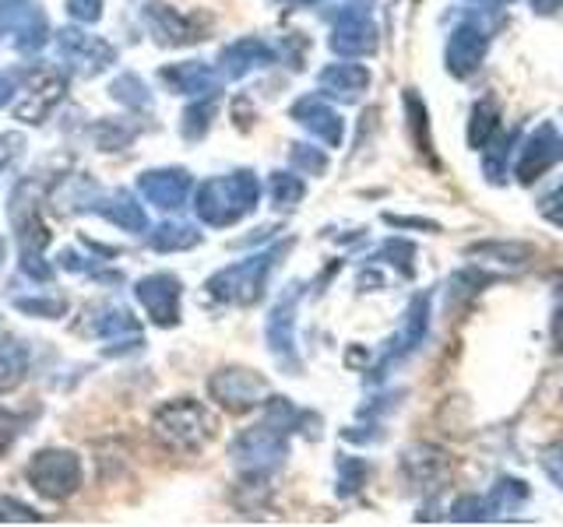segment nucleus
Masks as SVG:
<instances>
[{
  "instance_id": "nucleus-1",
  "label": "nucleus",
  "mask_w": 563,
  "mask_h": 527,
  "mask_svg": "<svg viewBox=\"0 0 563 527\" xmlns=\"http://www.w3.org/2000/svg\"><path fill=\"white\" fill-rule=\"evenodd\" d=\"M254 204H257V180L251 172H236V176H225V180L205 183L198 211L211 225H229L243 218Z\"/></svg>"
},
{
  "instance_id": "nucleus-2",
  "label": "nucleus",
  "mask_w": 563,
  "mask_h": 527,
  "mask_svg": "<svg viewBox=\"0 0 563 527\" xmlns=\"http://www.w3.org/2000/svg\"><path fill=\"white\" fill-rule=\"evenodd\" d=\"M211 429H216V422H211V415L201 408V404H194V401L166 404V408L158 412V418H155V433L163 436L169 447H176V450H198V447H205Z\"/></svg>"
},
{
  "instance_id": "nucleus-3",
  "label": "nucleus",
  "mask_w": 563,
  "mask_h": 527,
  "mask_svg": "<svg viewBox=\"0 0 563 527\" xmlns=\"http://www.w3.org/2000/svg\"><path fill=\"white\" fill-rule=\"evenodd\" d=\"M489 49V25H483V18H468L465 25H457L448 40V70L454 78H468L479 70V64L486 60Z\"/></svg>"
},
{
  "instance_id": "nucleus-4",
  "label": "nucleus",
  "mask_w": 563,
  "mask_h": 527,
  "mask_svg": "<svg viewBox=\"0 0 563 527\" xmlns=\"http://www.w3.org/2000/svg\"><path fill=\"white\" fill-rule=\"evenodd\" d=\"M286 250V246H278L275 254H261L254 260H243L236 268H225L216 281H211V292L222 295V299H233V303H254L261 295V285H264V274L272 271L275 257Z\"/></svg>"
},
{
  "instance_id": "nucleus-5",
  "label": "nucleus",
  "mask_w": 563,
  "mask_h": 527,
  "mask_svg": "<svg viewBox=\"0 0 563 527\" xmlns=\"http://www.w3.org/2000/svg\"><path fill=\"white\" fill-rule=\"evenodd\" d=\"M331 49L342 53V57H363V53L377 49V25L369 22L366 4H345L339 14H334Z\"/></svg>"
},
{
  "instance_id": "nucleus-6",
  "label": "nucleus",
  "mask_w": 563,
  "mask_h": 527,
  "mask_svg": "<svg viewBox=\"0 0 563 527\" xmlns=\"http://www.w3.org/2000/svg\"><path fill=\"white\" fill-rule=\"evenodd\" d=\"M427 327H430V295L422 292V295L412 299V306H409V313H405L401 327L395 330V338L387 341L384 356H380V362H377V369H374V380H380V377H384V369H391V366L401 362L405 356H412V351L419 348V341L427 338Z\"/></svg>"
},
{
  "instance_id": "nucleus-7",
  "label": "nucleus",
  "mask_w": 563,
  "mask_h": 527,
  "mask_svg": "<svg viewBox=\"0 0 563 527\" xmlns=\"http://www.w3.org/2000/svg\"><path fill=\"white\" fill-rule=\"evenodd\" d=\"M556 158H563V141H560V131L553 123H539V127L528 134L525 148L518 155V166H515V176L518 183H536L539 176H545L553 169Z\"/></svg>"
},
{
  "instance_id": "nucleus-8",
  "label": "nucleus",
  "mask_w": 563,
  "mask_h": 527,
  "mask_svg": "<svg viewBox=\"0 0 563 527\" xmlns=\"http://www.w3.org/2000/svg\"><path fill=\"white\" fill-rule=\"evenodd\" d=\"M401 468H405V474H409V482L416 489H444V482L451 479L448 453L440 447H430V444H416V447L405 450Z\"/></svg>"
},
{
  "instance_id": "nucleus-9",
  "label": "nucleus",
  "mask_w": 563,
  "mask_h": 527,
  "mask_svg": "<svg viewBox=\"0 0 563 527\" xmlns=\"http://www.w3.org/2000/svg\"><path fill=\"white\" fill-rule=\"evenodd\" d=\"M29 474H32V482L40 485V492H46V496H53V500L67 496V492L75 489L81 479L78 461L70 453H40L32 461Z\"/></svg>"
},
{
  "instance_id": "nucleus-10",
  "label": "nucleus",
  "mask_w": 563,
  "mask_h": 527,
  "mask_svg": "<svg viewBox=\"0 0 563 527\" xmlns=\"http://www.w3.org/2000/svg\"><path fill=\"white\" fill-rule=\"evenodd\" d=\"M211 394H216V401H222L225 408L246 412V408H254L257 397L264 394V380L251 373V369H225V373L211 380Z\"/></svg>"
},
{
  "instance_id": "nucleus-11",
  "label": "nucleus",
  "mask_w": 563,
  "mask_h": 527,
  "mask_svg": "<svg viewBox=\"0 0 563 527\" xmlns=\"http://www.w3.org/2000/svg\"><path fill=\"white\" fill-rule=\"evenodd\" d=\"M292 116L303 123V127L310 131V134H317L324 141V145H342V134H345V127H342V116L331 110V105L324 102V99H317V96H307V99H299L296 105H292Z\"/></svg>"
},
{
  "instance_id": "nucleus-12",
  "label": "nucleus",
  "mask_w": 563,
  "mask_h": 527,
  "mask_svg": "<svg viewBox=\"0 0 563 527\" xmlns=\"http://www.w3.org/2000/svg\"><path fill=\"white\" fill-rule=\"evenodd\" d=\"M369 85V70L360 67V64H331L321 70V88L339 99H356L363 88Z\"/></svg>"
},
{
  "instance_id": "nucleus-13",
  "label": "nucleus",
  "mask_w": 563,
  "mask_h": 527,
  "mask_svg": "<svg viewBox=\"0 0 563 527\" xmlns=\"http://www.w3.org/2000/svg\"><path fill=\"white\" fill-rule=\"evenodd\" d=\"M176 295H180V285L173 278H152L141 285V299H145V306L155 313L158 324H169L176 316Z\"/></svg>"
},
{
  "instance_id": "nucleus-14",
  "label": "nucleus",
  "mask_w": 563,
  "mask_h": 527,
  "mask_svg": "<svg viewBox=\"0 0 563 527\" xmlns=\"http://www.w3.org/2000/svg\"><path fill=\"white\" fill-rule=\"evenodd\" d=\"M500 131V110L493 99H479L472 105V120H468V145L472 148H486Z\"/></svg>"
},
{
  "instance_id": "nucleus-15",
  "label": "nucleus",
  "mask_w": 563,
  "mask_h": 527,
  "mask_svg": "<svg viewBox=\"0 0 563 527\" xmlns=\"http://www.w3.org/2000/svg\"><path fill=\"white\" fill-rule=\"evenodd\" d=\"M486 503H489L493 520H497V517H507V514H515V509H521V506L528 503V485L518 482V479H500L497 485L489 489Z\"/></svg>"
},
{
  "instance_id": "nucleus-16",
  "label": "nucleus",
  "mask_w": 563,
  "mask_h": 527,
  "mask_svg": "<svg viewBox=\"0 0 563 527\" xmlns=\"http://www.w3.org/2000/svg\"><path fill=\"white\" fill-rule=\"evenodd\" d=\"M222 60H225V70H229V75L240 78V75H246L251 67L268 64V60H272V49L264 46V43H257V40H243V43H236V46H229Z\"/></svg>"
},
{
  "instance_id": "nucleus-17",
  "label": "nucleus",
  "mask_w": 563,
  "mask_h": 527,
  "mask_svg": "<svg viewBox=\"0 0 563 527\" xmlns=\"http://www.w3.org/2000/svg\"><path fill=\"white\" fill-rule=\"evenodd\" d=\"M145 187V193L163 208H173L184 201V190H187V176L184 172H155L152 180L141 183Z\"/></svg>"
},
{
  "instance_id": "nucleus-18",
  "label": "nucleus",
  "mask_w": 563,
  "mask_h": 527,
  "mask_svg": "<svg viewBox=\"0 0 563 527\" xmlns=\"http://www.w3.org/2000/svg\"><path fill=\"white\" fill-rule=\"evenodd\" d=\"M405 110H409V131L416 137L419 155L430 158V120H427V110H422V99L412 92V88L405 92Z\"/></svg>"
},
{
  "instance_id": "nucleus-19",
  "label": "nucleus",
  "mask_w": 563,
  "mask_h": 527,
  "mask_svg": "<svg viewBox=\"0 0 563 527\" xmlns=\"http://www.w3.org/2000/svg\"><path fill=\"white\" fill-rule=\"evenodd\" d=\"M384 264H391V268H398L405 278H409L416 271V246L409 239H387L380 246V254H377Z\"/></svg>"
},
{
  "instance_id": "nucleus-20",
  "label": "nucleus",
  "mask_w": 563,
  "mask_h": 527,
  "mask_svg": "<svg viewBox=\"0 0 563 527\" xmlns=\"http://www.w3.org/2000/svg\"><path fill=\"white\" fill-rule=\"evenodd\" d=\"M299 198H303V183H299L296 176H289V172L272 176V201L278 208H292V204H299Z\"/></svg>"
},
{
  "instance_id": "nucleus-21",
  "label": "nucleus",
  "mask_w": 563,
  "mask_h": 527,
  "mask_svg": "<svg viewBox=\"0 0 563 527\" xmlns=\"http://www.w3.org/2000/svg\"><path fill=\"white\" fill-rule=\"evenodd\" d=\"M472 254H489V257H504L507 264H521L525 257H532V246H521V243H479V246H472Z\"/></svg>"
},
{
  "instance_id": "nucleus-22",
  "label": "nucleus",
  "mask_w": 563,
  "mask_h": 527,
  "mask_svg": "<svg viewBox=\"0 0 563 527\" xmlns=\"http://www.w3.org/2000/svg\"><path fill=\"white\" fill-rule=\"evenodd\" d=\"M518 141V134H510L507 141H500V145H493V152L486 155V162H483V169H486V176L489 180H500L504 176V162H507V155H510V145Z\"/></svg>"
},
{
  "instance_id": "nucleus-23",
  "label": "nucleus",
  "mask_w": 563,
  "mask_h": 527,
  "mask_svg": "<svg viewBox=\"0 0 563 527\" xmlns=\"http://www.w3.org/2000/svg\"><path fill=\"white\" fill-rule=\"evenodd\" d=\"M292 162H296L299 169H303V172L317 176V172H324V166H328V155H324V152H317V148L299 145V148L292 152Z\"/></svg>"
},
{
  "instance_id": "nucleus-24",
  "label": "nucleus",
  "mask_w": 563,
  "mask_h": 527,
  "mask_svg": "<svg viewBox=\"0 0 563 527\" xmlns=\"http://www.w3.org/2000/svg\"><path fill=\"white\" fill-rule=\"evenodd\" d=\"M542 471L550 474L556 489H563V439L542 450Z\"/></svg>"
},
{
  "instance_id": "nucleus-25",
  "label": "nucleus",
  "mask_w": 563,
  "mask_h": 527,
  "mask_svg": "<svg viewBox=\"0 0 563 527\" xmlns=\"http://www.w3.org/2000/svg\"><path fill=\"white\" fill-rule=\"evenodd\" d=\"M363 479H366V464L345 457V461H342V492H360Z\"/></svg>"
},
{
  "instance_id": "nucleus-26",
  "label": "nucleus",
  "mask_w": 563,
  "mask_h": 527,
  "mask_svg": "<svg viewBox=\"0 0 563 527\" xmlns=\"http://www.w3.org/2000/svg\"><path fill=\"white\" fill-rule=\"evenodd\" d=\"M542 211H545V218H550V222H556V225L563 228V187H560V190L553 193L550 201H545V208H542Z\"/></svg>"
},
{
  "instance_id": "nucleus-27",
  "label": "nucleus",
  "mask_w": 563,
  "mask_h": 527,
  "mask_svg": "<svg viewBox=\"0 0 563 527\" xmlns=\"http://www.w3.org/2000/svg\"><path fill=\"white\" fill-rule=\"evenodd\" d=\"M550 334H553V348L563 351V299H560V306H556V313H553V327H550Z\"/></svg>"
},
{
  "instance_id": "nucleus-28",
  "label": "nucleus",
  "mask_w": 563,
  "mask_h": 527,
  "mask_svg": "<svg viewBox=\"0 0 563 527\" xmlns=\"http://www.w3.org/2000/svg\"><path fill=\"white\" fill-rule=\"evenodd\" d=\"M70 8H75L78 18H96L99 14V0H70Z\"/></svg>"
},
{
  "instance_id": "nucleus-29",
  "label": "nucleus",
  "mask_w": 563,
  "mask_h": 527,
  "mask_svg": "<svg viewBox=\"0 0 563 527\" xmlns=\"http://www.w3.org/2000/svg\"><path fill=\"white\" fill-rule=\"evenodd\" d=\"M532 8L539 14H556V11H563V0H532Z\"/></svg>"
},
{
  "instance_id": "nucleus-30",
  "label": "nucleus",
  "mask_w": 563,
  "mask_h": 527,
  "mask_svg": "<svg viewBox=\"0 0 563 527\" xmlns=\"http://www.w3.org/2000/svg\"><path fill=\"white\" fill-rule=\"evenodd\" d=\"M4 444H8V429L0 426V450H4Z\"/></svg>"
},
{
  "instance_id": "nucleus-31",
  "label": "nucleus",
  "mask_w": 563,
  "mask_h": 527,
  "mask_svg": "<svg viewBox=\"0 0 563 527\" xmlns=\"http://www.w3.org/2000/svg\"><path fill=\"white\" fill-rule=\"evenodd\" d=\"M299 4H307V0H299Z\"/></svg>"
}]
</instances>
